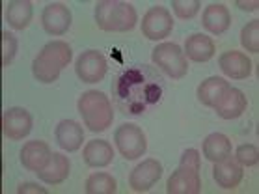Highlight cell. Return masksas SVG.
Wrapping results in <instances>:
<instances>
[{
	"mask_svg": "<svg viewBox=\"0 0 259 194\" xmlns=\"http://www.w3.org/2000/svg\"><path fill=\"white\" fill-rule=\"evenodd\" d=\"M112 97L125 116H146L162 105L166 97V81L157 67L147 64L123 65L114 75Z\"/></svg>",
	"mask_w": 259,
	"mask_h": 194,
	"instance_id": "6da1fadb",
	"label": "cell"
},
{
	"mask_svg": "<svg viewBox=\"0 0 259 194\" xmlns=\"http://www.w3.org/2000/svg\"><path fill=\"white\" fill-rule=\"evenodd\" d=\"M136 21V10L129 2L103 0L95 4V23L105 32H129L135 28Z\"/></svg>",
	"mask_w": 259,
	"mask_h": 194,
	"instance_id": "7a4b0ae2",
	"label": "cell"
},
{
	"mask_svg": "<svg viewBox=\"0 0 259 194\" xmlns=\"http://www.w3.org/2000/svg\"><path fill=\"white\" fill-rule=\"evenodd\" d=\"M78 112L92 133L106 131L114 122V110L110 101L99 90H90L78 99Z\"/></svg>",
	"mask_w": 259,
	"mask_h": 194,
	"instance_id": "3957f363",
	"label": "cell"
},
{
	"mask_svg": "<svg viewBox=\"0 0 259 194\" xmlns=\"http://www.w3.org/2000/svg\"><path fill=\"white\" fill-rule=\"evenodd\" d=\"M200 153L196 149H187L179 161V168L168 179L170 194H198L201 190L200 181Z\"/></svg>",
	"mask_w": 259,
	"mask_h": 194,
	"instance_id": "277c9868",
	"label": "cell"
},
{
	"mask_svg": "<svg viewBox=\"0 0 259 194\" xmlns=\"http://www.w3.org/2000/svg\"><path fill=\"white\" fill-rule=\"evenodd\" d=\"M155 65L160 67L171 79H183L189 71V62L177 43H160L153 49L151 54Z\"/></svg>",
	"mask_w": 259,
	"mask_h": 194,
	"instance_id": "5b68a950",
	"label": "cell"
},
{
	"mask_svg": "<svg viewBox=\"0 0 259 194\" xmlns=\"http://www.w3.org/2000/svg\"><path fill=\"white\" fill-rule=\"evenodd\" d=\"M114 140L118 151L127 161H135L142 157L147 149V140L144 131L135 124H121L114 133Z\"/></svg>",
	"mask_w": 259,
	"mask_h": 194,
	"instance_id": "8992f818",
	"label": "cell"
},
{
	"mask_svg": "<svg viewBox=\"0 0 259 194\" xmlns=\"http://www.w3.org/2000/svg\"><path fill=\"white\" fill-rule=\"evenodd\" d=\"M75 71L82 83L95 84L105 79L106 71H108V62L99 51H86L77 58Z\"/></svg>",
	"mask_w": 259,
	"mask_h": 194,
	"instance_id": "52a82bcc",
	"label": "cell"
},
{
	"mask_svg": "<svg viewBox=\"0 0 259 194\" xmlns=\"http://www.w3.org/2000/svg\"><path fill=\"white\" fill-rule=\"evenodd\" d=\"M171 28H174L171 13L162 6H153L142 21V34L146 35L147 40H153V42L168 37Z\"/></svg>",
	"mask_w": 259,
	"mask_h": 194,
	"instance_id": "ba28073f",
	"label": "cell"
},
{
	"mask_svg": "<svg viewBox=\"0 0 259 194\" xmlns=\"http://www.w3.org/2000/svg\"><path fill=\"white\" fill-rule=\"evenodd\" d=\"M2 131L6 138L12 140H24L32 131V116L26 108L13 106L4 112L2 116Z\"/></svg>",
	"mask_w": 259,
	"mask_h": 194,
	"instance_id": "9c48e42d",
	"label": "cell"
},
{
	"mask_svg": "<svg viewBox=\"0 0 259 194\" xmlns=\"http://www.w3.org/2000/svg\"><path fill=\"white\" fill-rule=\"evenodd\" d=\"M162 176V165L157 159H146L131 172L129 185L136 192H146L159 181Z\"/></svg>",
	"mask_w": 259,
	"mask_h": 194,
	"instance_id": "30bf717a",
	"label": "cell"
},
{
	"mask_svg": "<svg viewBox=\"0 0 259 194\" xmlns=\"http://www.w3.org/2000/svg\"><path fill=\"white\" fill-rule=\"evenodd\" d=\"M43 30L51 35H62L65 34L71 26V12L69 8L62 2H53L43 10L41 15Z\"/></svg>",
	"mask_w": 259,
	"mask_h": 194,
	"instance_id": "8fae6325",
	"label": "cell"
},
{
	"mask_svg": "<svg viewBox=\"0 0 259 194\" xmlns=\"http://www.w3.org/2000/svg\"><path fill=\"white\" fill-rule=\"evenodd\" d=\"M51 157H53L51 147L47 142L41 140L26 142L21 149V165L28 172H35V174L41 172L51 163Z\"/></svg>",
	"mask_w": 259,
	"mask_h": 194,
	"instance_id": "7c38bea8",
	"label": "cell"
},
{
	"mask_svg": "<svg viewBox=\"0 0 259 194\" xmlns=\"http://www.w3.org/2000/svg\"><path fill=\"white\" fill-rule=\"evenodd\" d=\"M218 65L230 79H237V81L248 79L250 73H252V62H250V58H248L246 54L239 53V51H228V53L220 54Z\"/></svg>",
	"mask_w": 259,
	"mask_h": 194,
	"instance_id": "4fadbf2b",
	"label": "cell"
},
{
	"mask_svg": "<svg viewBox=\"0 0 259 194\" xmlns=\"http://www.w3.org/2000/svg\"><path fill=\"white\" fill-rule=\"evenodd\" d=\"M246 105H248V101L241 90L231 88L230 86V88L224 92V95L220 97V101L214 105V110H217V114L220 118L235 120L246 110Z\"/></svg>",
	"mask_w": 259,
	"mask_h": 194,
	"instance_id": "5bb4252c",
	"label": "cell"
},
{
	"mask_svg": "<svg viewBox=\"0 0 259 194\" xmlns=\"http://www.w3.org/2000/svg\"><path fill=\"white\" fill-rule=\"evenodd\" d=\"M212 177L222 188H235L242 179V165L233 157H226L220 163H214Z\"/></svg>",
	"mask_w": 259,
	"mask_h": 194,
	"instance_id": "9a60e30c",
	"label": "cell"
},
{
	"mask_svg": "<svg viewBox=\"0 0 259 194\" xmlns=\"http://www.w3.org/2000/svg\"><path fill=\"white\" fill-rule=\"evenodd\" d=\"M56 142L58 146L65 151H77L78 147L82 146L84 142V131L82 127L73 122V120H62L58 125H56Z\"/></svg>",
	"mask_w": 259,
	"mask_h": 194,
	"instance_id": "2e32d148",
	"label": "cell"
},
{
	"mask_svg": "<svg viewBox=\"0 0 259 194\" xmlns=\"http://www.w3.org/2000/svg\"><path fill=\"white\" fill-rule=\"evenodd\" d=\"M201 24H203V28H205L207 32H211V34H214V35L224 34L231 24L230 10H228L224 4H211L209 8H205Z\"/></svg>",
	"mask_w": 259,
	"mask_h": 194,
	"instance_id": "e0dca14e",
	"label": "cell"
},
{
	"mask_svg": "<svg viewBox=\"0 0 259 194\" xmlns=\"http://www.w3.org/2000/svg\"><path fill=\"white\" fill-rule=\"evenodd\" d=\"M82 157L90 168H103L112 163L114 147L106 140H90L84 147Z\"/></svg>",
	"mask_w": 259,
	"mask_h": 194,
	"instance_id": "ac0fdd59",
	"label": "cell"
},
{
	"mask_svg": "<svg viewBox=\"0 0 259 194\" xmlns=\"http://www.w3.org/2000/svg\"><path fill=\"white\" fill-rule=\"evenodd\" d=\"M71 170V163L64 153H53L51 163H49L41 172H37V176L41 177V181L47 185H60L62 181L67 179Z\"/></svg>",
	"mask_w": 259,
	"mask_h": 194,
	"instance_id": "d6986e66",
	"label": "cell"
},
{
	"mask_svg": "<svg viewBox=\"0 0 259 194\" xmlns=\"http://www.w3.org/2000/svg\"><path fill=\"white\" fill-rule=\"evenodd\" d=\"M185 53L192 62H207L214 54V43L205 34H192L185 42Z\"/></svg>",
	"mask_w": 259,
	"mask_h": 194,
	"instance_id": "ffe728a7",
	"label": "cell"
},
{
	"mask_svg": "<svg viewBox=\"0 0 259 194\" xmlns=\"http://www.w3.org/2000/svg\"><path fill=\"white\" fill-rule=\"evenodd\" d=\"M203 155L212 163H220L231 155V142L222 133H211L203 140Z\"/></svg>",
	"mask_w": 259,
	"mask_h": 194,
	"instance_id": "44dd1931",
	"label": "cell"
},
{
	"mask_svg": "<svg viewBox=\"0 0 259 194\" xmlns=\"http://www.w3.org/2000/svg\"><path fill=\"white\" fill-rule=\"evenodd\" d=\"M228 88H230V84L226 83L224 79H220V76H209V79H205L200 84V88H198V99H200L201 105L214 108V105L220 101V97L224 95V92Z\"/></svg>",
	"mask_w": 259,
	"mask_h": 194,
	"instance_id": "7402d4cb",
	"label": "cell"
},
{
	"mask_svg": "<svg viewBox=\"0 0 259 194\" xmlns=\"http://www.w3.org/2000/svg\"><path fill=\"white\" fill-rule=\"evenodd\" d=\"M34 15V6L28 0H13L6 8V19L12 24V28L24 30L32 21Z\"/></svg>",
	"mask_w": 259,
	"mask_h": 194,
	"instance_id": "603a6c76",
	"label": "cell"
},
{
	"mask_svg": "<svg viewBox=\"0 0 259 194\" xmlns=\"http://www.w3.org/2000/svg\"><path fill=\"white\" fill-rule=\"evenodd\" d=\"M39 56L49 62H53L54 65H58L60 69L67 67L71 62V56H73V51H71L69 43L65 42H51L47 43L45 47L41 49Z\"/></svg>",
	"mask_w": 259,
	"mask_h": 194,
	"instance_id": "cb8c5ba5",
	"label": "cell"
},
{
	"mask_svg": "<svg viewBox=\"0 0 259 194\" xmlns=\"http://www.w3.org/2000/svg\"><path fill=\"white\" fill-rule=\"evenodd\" d=\"M86 192L88 194H114L118 190V183L110 174H92L86 181Z\"/></svg>",
	"mask_w": 259,
	"mask_h": 194,
	"instance_id": "d4e9b609",
	"label": "cell"
},
{
	"mask_svg": "<svg viewBox=\"0 0 259 194\" xmlns=\"http://www.w3.org/2000/svg\"><path fill=\"white\" fill-rule=\"evenodd\" d=\"M60 71L62 69H60L58 65H54L53 62H49V60L41 58V56H37L34 60V64H32V73L43 84H51L54 81H58Z\"/></svg>",
	"mask_w": 259,
	"mask_h": 194,
	"instance_id": "484cf974",
	"label": "cell"
},
{
	"mask_svg": "<svg viewBox=\"0 0 259 194\" xmlns=\"http://www.w3.org/2000/svg\"><path fill=\"white\" fill-rule=\"evenodd\" d=\"M242 47L250 53H259V21H250L241 32Z\"/></svg>",
	"mask_w": 259,
	"mask_h": 194,
	"instance_id": "4316f807",
	"label": "cell"
},
{
	"mask_svg": "<svg viewBox=\"0 0 259 194\" xmlns=\"http://www.w3.org/2000/svg\"><path fill=\"white\" fill-rule=\"evenodd\" d=\"M171 8H174L177 17L183 19V21H189V19H192L196 13L200 12L201 2H198V0H174Z\"/></svg>",
	"mask_w": 259,
	"mask_h": 194,
	"instance_id": "83f0119b",
	"label": "cell"
},
{
	"mask_svg": "<svg viewBox=\"0 0 259 194\" xmlns=\"http://www.w3.org/2000/svg\"><path fill=\"white\" fill-rule=\"evenodd\" d=\"M17 54V40L12 32H2V65H10Z\"/></svg>",
	"mask_w": 259,
	"mask_h": 194,
	"instance_id": "f1b7e54d",
	"label": "cell"
},
{
	"mask_svg": "<svg viewBox=\"0 0 259 194\" xmlns=\"http://www.w3.org/2000/svg\"><path fill=\"white\" fill-rule=\"evenodd\" d=\"M237 161L244 166H255L259 161V151L255 144H242L237 147Z\"/></svg>",
	"mask_w": 259,
	"mask_h": 194,
	"instance_id": "f546056e",
	"label": "cell"
},
{
	"mask_svg": "<svg viewBox=\"0 0 259 194\" xmlns=\"http://www.w3.org/2000/svg\"><path fill=\"white\" fill-rule=\"evenodd\" d=\"M17 192H19V194H24V192H37V194H45V192H47V188L37 187L35 183H23V185H19V187H17Z\"/></svg>",
	"mask_w": 259,
	"mask_h": 194,
	"instance_id": "4dcf8cb0",
	"label": "cell"
},
{
	"mask_svg": "<svg viewBox=\"0 0 259 194\" xmlns=\"http://www.w3.org/2000/svg\"><path fill=\"white\" fill-rule=\"evenodd\" d=\"M235 6H239L241 10H244V12H257L259 2L257 0H253V2H242V0H237Z\"/></svg>",
	"mask_w": 259,
	"mask_h": 194,
	"instance_id": "1f68e13d",
	"label": "cell"
}]
</instances>
